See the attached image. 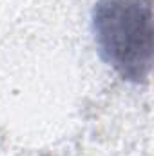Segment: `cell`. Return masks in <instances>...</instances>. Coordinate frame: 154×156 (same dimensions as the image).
<instances>
[{"label":"cell","instance_id":"6da1fadb","mask_svg":"<svg viewBox=\"0 0 154 156\" xmlns=\"http://www.w3.org/2000/svg\"><path fill=\"white\" fill-rule=\"evenodd\" d=\"M93 33L102 58L123 80L147 82L152 69V2L98 0Z\"/></svg>","mask_w":154,"mask_h":156}]
</instances>
